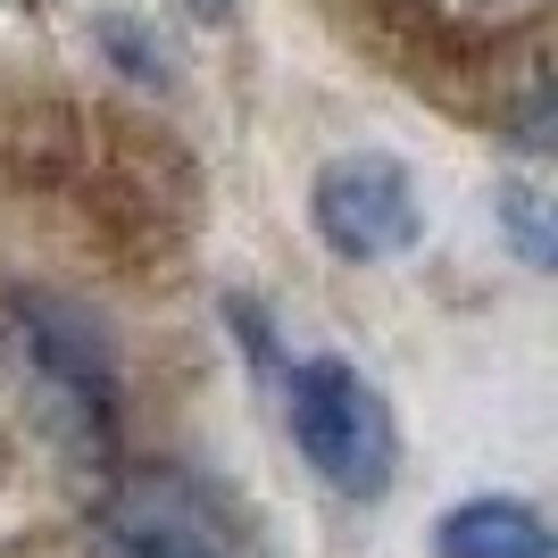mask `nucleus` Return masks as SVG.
Wrapping results in <instances>:
<instances>
[{
    "instance_id": "nucleus-7",
    "label": "nucleus",
    "mask_w": 558,
    "mask_h": 558,
    "mask_svg": "<svg viewBox=\"0 0 558 558\" xmlns=\"http://www.w3.org/2000/svg\"><path fill=\"white\" fill-rule=\"evenodd\" d=\"M184 9H192V17H226L233 0H184Z\"/></svg>"
},
{
    "instance_id": "nucleus-1",
    "label": "nucleus",
    "mask_w": 558,
    "mask_h": 558,
    "mask_svg": "<svg viewBox=\"0 0 558 558\" xmlns=\"http://www.w3.org/2000/svg\"><path fill=\"white\" fill-rule=\"evenodd\" d=\"M0 367L17 375V392L34 400V417L68 450L109 459L125 434V375H117V342L100 317L50 283H9L0 292Z\"/></svg>"
},
{
    "instance_id": "nucleus-8",
    "label": "nucleus",
    "mask_w": 558,
    "mask_h": 558,
    "mask_svg": "<svg viewBox=\"0 0 558 558\" xmlns=\"http://www.w3.org/2000/svg\"><path fill=\"white\" fill-rule=\"evenodd\" d=\"M475 9H525V0H475Z\"/></svg>"
},
{
    "instance_id": "nucleus-5",
    "label": "nucleus",
    "mask_w": 558,
    "mask_h": 558,
    "mask_svg": "<svg viewBox=\"0 0 558 558\" xmlns=\"http://www.w3.org/2000/svg\"><path fill=\"white\" fill-rule=\"evenodd\" d=\"M109 558H233L209 525H192L184 509H125L109 525Z\"/></svg>"
},
{
    "instance_id": "nucleus-4",
    "label": "nucleus",
    "mask_w": 558,
    "mask_h": 558,
    "mask_svg": "<svg viewBox=\"0 0 558 558\" xmlns=\"http://www.w3.org/2000/svg\"><path fill=\"white\" fill-rule=\"evenodd\" d=\"M550 517L525 500V492H475V500H450L442 525H434V558H550Z\"/></svg>"
},
{
    "instance_id": "nucleus-6",
    "label": "nucleus",
    "mask_w": 558,
    "mask_h": 558,
    "mask_svg": "<svg viewBox=\"0 0 558 558\" xmlns=\"http://www.w3.org/2000/svg\"><path fill=\"white\" fill-rule=\"evenodd\" d=\"M500 217H509V233H517V258L525 267H550V209H542V192L534 184H509L500 192Z\"/></svg>"
},
{
    "instance_id": "nucleus-2",
    "label": "nucleus",
    "mask_w": 558,
    "mask_h": 558,
    "mask_svg": "<svg viewBox=\"0 0 558 558\" xmlns=\"http://www.w3.org/2000/svg\"><path fill=\"white\" fill-rule=\"evenodd\" d=\"M283 425H292V450L317 466L326 492H342L359 509L392 492V475H400L392 400L375 392L342 350H317V359H292V367H283Z\"/></svg>"
},
{
    "instance_id": "nucleus-3",
    "label": "nucleus",
    "mask_w": 558,
    "mask_h": 558,
    "mask_svg": "<svg viewBox=\"0 0 558 558\" xmlns=\"http://www.w3.org/2000/svg\"><path fill=\"white\" fill-rule=\"evenodd\" d=\"M308 226L333 258L350 267H384V258H409L425 242V201L417 175L392 159V150H342L308 175Z\"/></svg>"
}]
</instances>
